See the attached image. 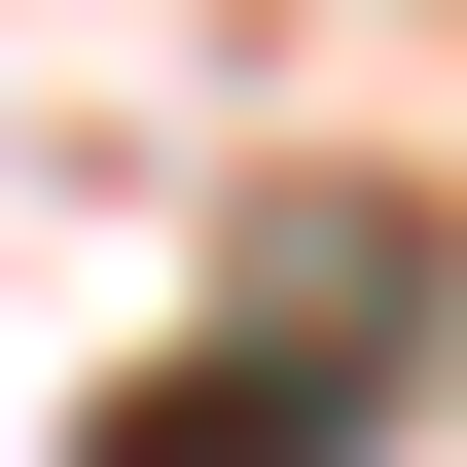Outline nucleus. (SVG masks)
Instances as JSON below:
<instances>
[{
	"instance_id": "nucleus-1",
	"label": "nucleus",
	"mask_w": 467,
	"mask_h": 467,
	"mask_svg": "<svg viewBox=\"0 0 467 467\" xmlns=\"http://www.w3.org/2000/svg\"><path fill=\"white\" fill-rule=\"evenodd\" d=\"M396 359H252V396H109V467H359Z\"/></svg>"
}]
</instances>
